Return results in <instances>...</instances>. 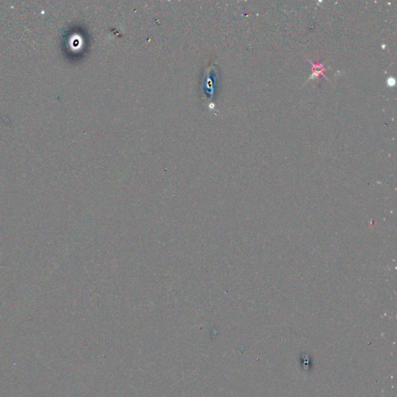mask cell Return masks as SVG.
<instances>
[{
  "label": "cell",
  "mask_w": 397,
  "mask_h": 397,
  "mask_svg": "<svg viewBox=\"0 0 397 397\" xmlns=\"http://www.w3.org/2000/svg\"><path fill=\"white\" fill-rule=\"evenodd\" d=\"M388 84H389L390 86H393V85L396 84L395 79L393 78H390L388 79Z\"/></svg>",
  "instance_id": "cell-1"
}]
</instances>
